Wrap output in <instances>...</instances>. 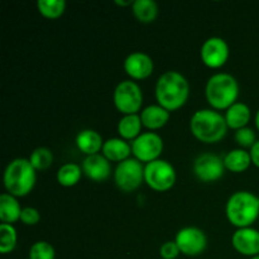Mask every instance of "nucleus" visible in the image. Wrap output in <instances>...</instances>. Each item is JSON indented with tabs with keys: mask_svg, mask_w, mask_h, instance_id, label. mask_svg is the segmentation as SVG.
<instances>
[{
	"mask_svg": "<svg viewBox=\"0 0 259 259\" xmlns=\"http://www.w3.org/2000/svg\"><path fill=\"white\" fill-rule=\"evenodd\" d=\"M180 254L181 252L175 240H167L159 248V255L163 259H176Z\"/></svg>",
	"mask_w": 259,
	"mask_h": 259,
	"instance_id": "nucleus-31",
	"label": "nucleus"
},
{
	"mask_svg": "<svg viewBox=\"0 0 259 259\" xmlns=\"http://www.w3.org/2000/svg\"><path fill=\"white\" fill-rule=\"evenodd\" d=\"M4 187L8 194L24 197L32 192L37 181V171L27 158H15L4 171Z\"/></svg>",
	"mask_w": 259,
	"mask_h": 259,
	"instance_id": "nucleus-3",
	"label": "nucleus"
},
{
	"mask_svg": "<svg viewBox=\"0 0 259 259\" xmlns=\"http://www.w3.org/2000/svg\"><path fill=\"white\" fill-rule=\"evenodd\" d=\"M232 244L239 254L245 257L259 255V230L254 228H240L232 237Z\"/></svg>",
	"mask_w": 259,
	"mask_h": 259,
	"instance_id": "nucleus-13",
	"label": "nucleus"
},
{
	"mask_svg": "<svg viewBox=\"0 0 259 259\" xmlns=\"http://www.w3.org/2000/svg\"><path fill=\"white\" fill-rule=\"evenodd\" d=\"M144 182L154 191H168L176 184L175 167L164 159L149 162L144 166Z\"/></svg>",
	"mask_w": 259,
	"mask_h": 259,
	"instance_id": "nucleus-7",
	"label": "nucleus"
},
{
	"mask_svg": "<svg viewBox=\"0 0 259 259\" xmlns=\"http://www.w3.org/2000/svg\"><path fill=\"white\" fill-rule=\"evenodd\" d=\"M205 96L214 110H228L233 104L237 103L239 83L237 78L229 73H215L207 80Z\"/></svg>",
	"mask_w": 259,
	"mask_h": 259,
	"instance_id": "nucleus-4",
	"label": "nucleus"
},
{
	"mask_svg": "<svg viewBox=\"0 0 259 259\" xmlns=\"http://www.w3.org/2000/svg\"><path fill=\"white\" fill-rule=\"evenodd\" d=\"M139 115H141L143 126H146L149 131H157V129L163 128L168 123L171 113L156 104V105H149L144 108Z\"/></svg>",
	"mask_w": 259,
	"mask_h": 259,
	"instance_id": "nucleus-16",
	"label": "nucleus"
},
{
	"mask_svg": "<svg viewBox=\"0 0 259 259\" xmlns=\"http://www.w3.org/2000/svg\"><path fill=\"white\" fill-rule=\"evenodd\" d=\"M225 120H227L228 128L238 129L245 128L248 125V123L250 121L252 118V111L250 108L244 103H240L237 101L235 104H233L227 111H225Z\"/></svg>",
	"mask_w": 259,
	"mask_h": 259,
	"instance_id": "nucleus-19",
	"label": "nucleus"
},
{
	"mask_svg": "<svg viewBox=\"0 0 259 259\" xmlns=\"http://www.w3.org/2000/svg\"><path fill=\"white\" fill-rule=\"evenodd\" d=\"M76 146L86 156L99 154L103 151V137L94 129H83L76 136Z\"/></svg>",
	"mask_w": 259,
	"mask_h": 259,
	"instance_id": "nucleus-17",
	"label": "nucleus"
},
{
	"mask_svg": "<svg viewBox=\"0 0 259 259\" xmlns=\"http://www.w3.org/2000/svg\"><path fill=\"white\" fill-rule=\"evenodd\" d=\"M249 153H250V158H252V163L259 168V141L255 142L254 146L250 148Z\"/></svg>",
	"mask_w": 259,
	"mask_h": 259,
	"instance_id": "nucleus-32",
	"label": "nucleus"
},
{
	"mask_svg": "<svg viewBox=\"0 0 259 259\" xmlns=\"http://www.w3.org/2000/svg\"><path fill=\"white\" fill-rule=\"evenodd\" d=\"M114 181L121 191H136L142 182H144L143 163L136 158H128L118 163L114 171Z\"/></svg>",
	"mask_w": 259,
	"mask_h": 259,
	"instance_id": "nucleus-8",
	"label": "nucleus"
},
{
	"mask_svg": "<svg viewBox=\"0 0 259 259\" xmlns=\"http://www.w3.org/2000/svg\"><path fill=\"white\" fill-rule=\"evenodd\" d=\"M113 101L115 108L123 115L138 114L143 105V93L136 81L124 80L116 85Z\"/></svg>",
	"mask_w": 259,
	"mask_h": 259,
	"instance_id": "nucleus-6",
	"label": "nucleus"
},
{
	"mask_svg": "<svg viewBox=\"0 0 259 259\" xmlns=\"http://www.w3.org/2000/svg\"><path fill=\"white\" fill-rule=\"evenodd\" d=\"M224 158L215 153H202L194 161V174L200 181L215 182L225 174Z\"/></svg>",
	"mask_w": 259,
	"mask_h": 259,
	"instance_id": "nucleus-11",
	"label": "nucleus"
},
{
	"mask_svg": "<svg viewBox=\"0 0 259 259\" xmlns=\"http://www.w3.org/2000/svg\"><path fill=\"white\" fill-rule=\"evenodd\" d=\"M29 162L35 171H45L53 163V153L47 147H38L30 153Z\"/></svg>",
	"mask_w": 259,
	"mask_h": 259,
	"instance_id": "nucleus-27",
	"label": "nucleus"
},
{
	"mask_svg": "<svg viewBox=\"0 0 259 259\" xmlns=\"http://www.w3.org/2000/svg\"><path fill=\"white\" fill-rule=\"evenodd\" d=\"M254 123H255V128H257V129H258V132H259V109H258V111H257V113H255Z\"/></svg>",
	"mask_w": 259,
	"mask_h": 259,
	"instance_id": "nucleus-34",
	"label": "nucleus"
},
{
	"mask_svg": "<svg viewBox=\"0 0 259 259\" xmlns=\"http://www.w3.org/2000/svg\"><path fill=\"white\" fill-rule=\"evenodd\" d=\"M133 3L134 2H132V0H126V2L125 0H121V2L120 0H115V4L120 5V7H129V5L132 7V5H133Z\"/></svg>",
	"mask_w": 259,
	"mask_h": 259,
	"instance_id": "nucleus-33",
	"label": "nucleus"
},
{
	"mask_svg": "<svg viewBox=\"0 0 259 259\" xmlns=\"http://www.w3.org/2000/svg\"><path fill=\"white\" fill-rule=\"evenodd\" d=\"M153 70V60L144 52H133L124 60V71L133 80H144L152 75Z\"/></svg>",
	"mask_w": 259,
	"mask_h": 259,
	"instance_id": "nucleus-14",
	"label": "nucleus"
},
{
	"mask_svg": "<svg viewBox=\"0 0 259 259\" xmlns=\"http://www.w3.org/2000/svg\"><path fill=\"white\" fill-rule=\"evenodd\" d=\"M132 12L139 22L148 24L158 17V5L154 0H134Z\"/></svg>",
	"mask_w": 259,
	"mask_h": 259,
	"instance_id": "nucleus-23",
	"label": "nucleus"
},
{
	"mask_svg": "<svg viewBox=\"0 0 259 259\" xmlns=\"http://www.w3.org/2000/svg\"><path fill=\"white\" fill-rule=\"evenodd\" d=\"M175 242L179 245L180 252L187 257H197L202 254L207 247L206 234L196 227L182 228L177 232Z\"/></svg>",
	"mask_w": 259,
	"mask_h": 259,
	"instance_id": "nucleus-10",
	"label": "nucleus"
},
{
	"mask_svg": "<svg viewBox=\"0 0 259 259\" xmlns=\"http://www.w3.org/2000/svg\"><path fill=\"white\" fill-rule=\"evenodd\" d=\"M142 119L139 114H131L123 115V118L118 123V133L124 141H132L138 138L142 134Z\"/></svg>",
	"mask_w": 259,
	"mask_h": 259,
	"instance_id": "nucleus-22",
	"label": "nucleus"
},
{
	"mask_svg": "<svg viewBox=\"0 0 259 259\" xmlns=\"http://www.w3.org/2000/svg\"><path fill=\"white\" fill-rule=\"evenodd\" d=\"M190 131L197 141L214 144L228 133L225 116L214 109H200L190 119Z\"/></svg>",
	"mask_w": 259,
	"mask_h": 259,
	"instance_id": "nucleus-2",
	"label": "nucleus"
},
{
	"mask_svg": "<svg viewBox=\"0 0 259 259\" xmlns=\"http://www.w3.org/2000/svg\"><path fill=\"white\" fill-rule=\"evenodd\" d=\"M225 212L230 224L238 229L252 227L259 217V197L250 191L234 192L228 200Z\"/></svg>",
	"mask_w": 259,
	"mask_h": 259,
	"instance_id": "nucleus-5",
	"label": "nucleus"
},
{
	"mask_svg": "<svg viewBox=\"0 0 259 259\" xmlns=\"http://www.w3.org/2000/svg\"><path fill=\"white\" fill-rule=\"evenodd\" d=\"M40 220V214L35 207L27 206L23 207L22 214H20V222L24 225H29V227H33V225H37Z\"/></svg>",
	"mask_w": 259,
	"mask_h": 259,
	"instance_id": "nucleus-30",
	"label": "nucleus"
},
{
	"mask_svg": "<svg viewBox=\"0 0 259 259\" xmlns=\"http://www.w3.org/2000/svg\"><path fill=\"white\" fill-rule=\"evenodd\" d=\"M202 63L210 68H220L229 58V46L220 37H210L202 43L200 50Z\"/></svg>",
	"mask_w": 259,
	"mask_h": 259,
	"instance_id": "nucleus-12",
	"label": "nucleus"
},
{
	"mask_svg": "<svg viewBox=\"0 0 259 259\" xmlns=\"http://www.w3.org/2000/svg\"><path fill=\"white\" fill-rule=\"evenodd\" d=\"M55 248L46 240L35 242L29 249V259H55Z\"/></svg>",
	"mask_w": 259,
	"mask_h": 259,
	"instance_id": "nucleus-28",
	"label": "nucleus"
},
{
	"mask_svg": "<svg viewBox=\"0 0 259 259\" xmlns=\"http://www.w3.org/2000/svg\"><path fill=\"white\" fill-rule=\"evenodd\" d=\"M83 171L82 167L77 163H72V162H68V163L62 164L60 167V169L57 171V182L63 187H72L80 182L81 176H82Z\"/></svg>",
	"mask_w": 259,
	"mask_h": 259,
	"instance_id": "nucleus-24",
	"label": "nucleus"
},
{
	"mask_svg": "<svg viewBox=\"0 0 259 259\" xmlns=\"http://www.w3.org/2000/svg\"><path fill=\"white\" fill-rule=\"evenodd\" d=\"M163 152V139L154 132L142 133L137 139L132 142V153L134 158L142 163H149L156 159Z\"/></svg>",
	"mask_w": 259,
	"mask_h": 259,
	"instance_id": "nucleus-9",
	"label": "nucleus"
},
{
	"mask_svg": "<svg viewBox=\"0 0 259 259\" xmlns=\"http://www.w3.org/2000/svg\"><path fill=\"white\" fill-rule=\"evenodd\" d=\"M18 243V233L15 228L10 224L0 225V252L2 254H8L15 249Z\"/></svg>",
	"mask_w": 259,
	"mask_h": 259,
	"instance_id": "nucleus-26",
	"label": "nucleus"
},
{
	"mask_svg": "<svg viewBox=\"0 0 259 259\" xmlns=\"http://www.w3.org/2000/svg\"><path fill=\"white\" fill-rule=\"evenodd\" d=\"M235 142L238 143V146L240 148H252L255 144L257 139H255V133L252 128L249 126H245V128L238 129L235 131Z\"/></svg>",
	"mask_w": 259,
	"mask_h": 259,
	"instance_id": "nucleus-29",
	"label": "nucleus"
},
{
	"mask_svg": "<svg viewBox=\"0 0 259 259\" xmlns=\"http://www.w3.org/2000/svg\"><path fill=\"white\" fill-rule=\"evenodd\" d=\"M190 96V83L182 73L166 71L159 76L156 83V100L166 110L176 111L187 103Z\"/></svg>",
	"mask_w": 259,
	"mask_h": 259,
	"instance_id": "nucleus-1",
	"label": "nucleus"
},
{
	"mask_svg": "<svg viewBox=\"0 0 259 259\" xmlns=\"http://www.w3.org/2000/svg\"><path fill=\"white\" fill-rule=\"evenodd\" d=\"M103 156L110 162H123L132 154V144L121 138H110L104 142Z\"/></svg>",
	"mask_w": 259,
	"mask_h": 259,
	"instance_id": "nucleus-18",
	"label": "nucleus"
},
{
	"mask_svg": "<svg viewBox=\"0 0 259 259\" xmlns=\"http://www.w3.org/2000/svg\"><path fill=\"white\" fill-rule=\"evenodd\" d=\"M250 259H259V255H255V257H252Z\"/></svg>",
	"mask_w": 259,
	"mask_h": 259,
	"instance_id": "nucleus-35",
	"label": "nucleus"
},
{
	"mask_svg": "<svg viewBox=\"0 0 259 259\" xmlns=\"http://www.w3.org/2000/svg\"><path fill=\"white\" fill-rule=\"evenodd\" d=\"M82 171L91 181L104 182L110 177L111 164L103 154L86 156L82 161Z\"/></svg>",
	"mask_w": 259,
	"mask_h": 259,
	"instance_id": "nucleus-15",
	"label": "nucleus"
},
{
	"mask_svg": "<svg viewBox=\"0 0 259 259\" xmlns=\"http://www.w3.org/2000/svg\"><path fill=\"white\" fill-rule=\"evenodd\" d=\"M224 164L228 171L234 172V174H242V172L247 171L252 164L250 153L243 148L232 149L225 154Z\"/></svg>",
	"mask_w": 259,
	"mask_h": 259,
	"instance_id": "nucleus-21",
	"label": "nucleus"
},
{
	"mask_svg": "<svg viewBox=\"0 0 259 259\" xmlns=\"http://www.w3.org/2000/svg\"><path fill=\"white\" fill-rule=\"evenodd\" d=\"M37 9L47 19H57L66 10L65 0H38Z\"/></svg>",
	"mask_w": 259,
	"mask_h": 259,
	"instance_id": "nucleus-25",
	"label": "nucleus"
},
{
	"mask_svg": "<svg viewBox=\"0 0 259 259\" xmlns=\"http://www.w3.org/2000/svg\"><path fill=\"white\" fill-rule=\"evenodd\" d=\"M22 207L18 202V197L4 192L0 196V220L4 224L13 225L20 220V214H22Z\"/></svg>",
	"mask_w": 259,
	"mask_h": 259,
	"instance_id": "nucleus-20",
	"label": "nucleus"
}]
</instances>
